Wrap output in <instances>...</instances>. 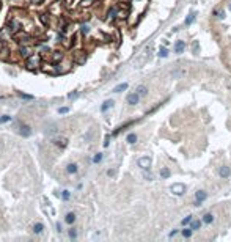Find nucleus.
<instances>
[{
  "mask_svg": "<svg viewBox=\"0 0 231 242\" xmlns=\"http://www.w3.org/2000/svg\"><path fill=\"white\" fill-rule=\"evenodd\" d=\"M151 164H153V160H151V157H148V156H143V157L138 159V167H140L142 170H149V168H151Z\"/></svg>",
  "mask_w": 231,
  "mask_h": 242,
  "instance_id": "nucleus-1",
  "label": "nucleus"
},
{
  "mask_svg": "<svg viewBox=\"0 0 231 242\" xmlns=\"http://www.w3.org/2000/svg\"><path fill=\"white\" fill-rule=\"evenodd\" d=\"M207 198V193L205 190H197L195 192V201H194V205L195 206H201V203L205 201V200Z\"/></svg>",
  "mask_w": 231,
  "mask_h": 242,
  "instance_id": "nucleus-2",
  "label": "nucleus"
},
{
  "mask_svg": "<svg viewBox=\"0 0 231 242\" xmlns=\"http://www.w3.org/2000/svg\"><path fill=\"white\" fill-rule=\"evenodd\" d=\"M170 192L173 195H184V192H186V186L176 182V184H173V186L170 187Z\"/></svg>",
  "mask_w": 231,
  "mask_h": 242,
  "instance_id": "nucleus-3",
  "label": "nucleus"
},
{
  "mask_svg": "<svg viewBox=\"0 0 231 242\" xmlns=\"http://www.w3.org/2000/svg\"><path fill=\"white\" fill-rule=\"evenodd\" d=\"M40 63H41V57L40 55H33V57H30V58L27 60V66H28L30 69L38 68V66H40Z\"/></svg>",
  "mask_w": 231,
  "mask_h": 242,
  "instance_id": "nucleus-4",
  "label": "nucleus"
},
{
  "mask_svg": "<svg viewBox=\"0 0 231 242\" xmlns=\"http://www.w3.org/2000/svg\"><path fill=\"white\" fill-rule=\"evenodd\" d=\"M219 175H220V178H223V179L230 178V175H231V170H230V167H226V165H223V167H220V168H219Z\"/></svg>",
  "mask_w": 231,
  "mask_h": 242,
  "instance_id": "nucleus-5",
  "label": "nucleus"
},
{
  "mask_svg": "<svg viewBox=\"0 0 231 242\" xmlns=\"http://www.w3.org/2000/svg\"><path fill=\"white\" fill-rule=\"evenodd\" d=\"M138 101H140V96H138V93H130L128 96V104H129V105H135V104H138Z\"/></svg>",
  "mask_w": 231,
  "mask_h": 242,
  "instance_id": "nucleus-6",
  "label": "nucleus"
},
{
  "mask_svg": "<svg viewBox=\"0 0 231 242\" xmlns=\"http://www.w3.org/2000/svg\"><path fill=\"white\" fill-rule=\"evenodd\" d=\"M175 51H176V53H182L184 51H186V43L179 40L178 43L175 44Z\"/></svg>",
  "mask_w": 231,
  "mask_h": 242,
  "instance_id": "nucleus-7",
  "label": "nucleus"
},
{
  "mask_svg": "<svg viewBox=\"0 0 231 242\" xmlns=\"http://www.w3.org/2000/svg\"><path fill=\"white\" fill-rule=\"evenodd\" d=\"M137 93H138V96L145 98V96L148 94V88H146L145 85H140V87H137Z\"/></svg>",
  "mask_w": 231,
  "mask_h": 242,
  "instance_id": "nucleus-8",
  "label": "nucleus"
},
{
  "mask_svg": "<svg viewBox=\"0 0 231 242\" xmlns=\"http://www.w3.org/2000/svg\"><path fill=\"white\" fill-rule=\"evenodd\" d=\"M195 19H197V14H195V13H192V14H189V16L186 17L184 24H186V25H190V24H194V22H195Z\"/></svg>",
  "mask_w": 231,
  "mask_h": 242,
  "instance_id": "nucleus-9",
  "label": "nucleus"
},
{
  "mask_svg": "<svg viewBox=\"0 0 231 242\" xmlns=\"http://www.w3.org/2000/svg\"><path fill=\"white\" fill-rule=\"evenodd\" d=\"M65 222H66V223H74L76 222V214L74 212H69V214H66V217H65Z\"/></svg>",
  "mask_w": 231,
  "mask_h": 242,
  "instance_id": "nucleus-10",
  "label": "nucleus"
},
{
  "mask_svg": "<svg viewBox=\"0 0 231 242\" xmlns=\"http://www.w3.org/2000/svg\"><path fill=\"white\" fill-rule=\"evenodd\" d=\"M124 90H128V83H120V85H117L113 88V93H121Z\"/></svg>",
  "mask_w": 231,
  "mask_h": 242,
  "instance_id": "nucleus-11",
  "label": "nucleus"
},
{
  "mask_svg": "<svg viewBox=\"0 0 231 242\" xmlns=\"http://www.w3.org/2000/svg\"><path fill=\"white\" fill-rule=\"evenodd\" d=\"M21 134L24 137H30V135H32V129H30L28 126H22V128H21Z\"/></svg>",
  "mask_w": 231,
  "mask_h": 242,
  "instance_id": "nucleus-12",
  "label": "nucleus"
},
{
  "mask_svg": "<svg viewBox=\"0 0 231 242\" xmlns=\"http://www.w3.org/2000/svg\"><path fill=\"white\" fill-rule=\"evenodd\" d=\"M112 105H113V101H112V99H110V101H105V102L101 105V110H102V112H107V110H109Z\"/></svg>",
  "mask_w": 231,
  "mask_h": 242,
  "instance_id": "nucleus-13",
  "label": "nucleus"
},
{
  "mask_svg": "<svg viewBox=\"0 0 231 242\" xmlns=\"http://www.w3.org/2000/svg\"><path fill=\"white\" fill-rule=\"evenodd\" d=\"M212 222H214L212 214H205V216H203V223H212Z\"/></svg>",
  "mask_w": 231,
  "mask_h": 242,
  "instance_id": "nucleus-14",
  "label": "nucleus"
},
{
  "mask_svg": "<svg viewBox=\"0 0 231 242\" xmlns=\"http://www.w3.org/2000/svg\"><path fill=\"white\" fill-rule=\"evenodd\" d=\"M43 230H44V225H43V223H35V225H33V233L40 234Z\"/></svg>",
  "mask_w": 231,
  "mask_h": 242,
  "instance_id": "nucleus-15",
  "label": "nucleus"
},
{
  "mask_svg": "<svg viewBox=\"0 0 231 242\" xmlns=\"http://www.w3.org/2000/svg\"><path fill=\"white\" fill-rule=\"evenodd\" d=\"M214 16L222 21V19H225V11H223V10H215L214 11Z\"/></svg>",
  "mask_w": 231,
  "mask_h": 242,
  "instance_id": "nucleus-16",
  "label": "nucleus"
},
{
  "mask_svg": "<svg viewBox=\"0 0 231 242\" xmlns=\"http://www.w3.org/2000/svg\"><path fill=\"white\" fill-rule=\"evenodd\" d=\"M170 170H168V168H162V170H160V178H164V179H167V178H170Z\"/></svg>",
  "mask_w": 231,
  "mask_h": 242,
  "instance_id": "nucleus-17",
  "label": "nucleus"
},
{
  "mask_svg": "<svg viewBox=\"0 0 231 242\" xmlns=\"http://www.w3.org/2000/svg\"><path fill=\"white\" fill-rule=\"evenodd\" d=\"M200 226H201V222H200V220H195V218H194V220L190 222V228L192 230H198Z\"/></svg>",
  "mask_w": 231,
  "mask_h": 242,
  "instance_id": "nucleus-18",
  "label": "nucleus"
},
{
  "mask_svg": "<svg viewBox=\"0 0 231 242\" xmlns=\"http://www.w3.org/2000/svg\"><path fill=\"white\" fill-rule=\"evenodd\" d=\"M66 171L68 173H77V165L76 164H69L66 167Z\"/></svg>",
  "mask_w": 231,
  "mask_h": 242,
  "instance_id": "nucleus-19",
  "label": "nucleus"
},
{
  "mask_svg": "<svg viewBox=\"0 0 231 242\" xmlns=\"http://www.w3.org/2000/svg\"><path fill=\"white\" fill-rule=\"evenodd\" d=\"M135 141H137V135H135V134H129V135H128V143L134 145Z\"/></svg>",
  "mask_w": 231,
  "mask_h": 242,
  "instance_id": "nucleus-20",
  "label": "nucleus"
},
{
  "mask_svg": "<svg viewBox=\"0 0 231 242\" xmlns=\"http://www.w3.org/2000/svg\"><path fill=\"white\" fill-rule=\"evenodd\" d=\"M168 49H165V47H160V51H159V57H162V58H165V57H168Z\"/></svg>",
  "mask_w": 231,
  "mask_h": 242,
  "instance_id": "nucleus-21",
  "label": "nucleus"
},
{
  "mask_svg": "<svg viewBox=\"0 0 231 242\" xmlns=\"http://www.w3.org/2000/svg\"><path fill=\"white\" fill-rule=\"evenodd\" d=\"M192 231H194L192 228H184V230H182V236H184V237H190V236H192Z\"/></svg>",
  "mask_w": 231,
  "mask_h": 242,
  "instance_id": "nucleus-22",
  "label": "nucleus"
},
{
  "mask_svg": "<svg viewBox=\"0 0 231 242\" xmlns=\"http://www.w3.org/2000/svg\"><path fill=\"white\" fill-rule=\"evenodd\" d=\"M101 160H102V154H101V153H98V154L93 157V162L98 164V162H101Z\"/></svg>",
  "mask_w": 231,
  "mask_h": 242,
  "instance_id": "nucleus-23",
  "label": "nucleus"
},
{
  "mask_svg": "<svg viewBox=\"0 0 231 242\" xmlns=\"http://www.w3.org/2000/svg\"><path fill=\"white\" fill-rule=\"evenodd\" d=\"M192 220H194V218H192V216H187L186 218H182V222H181V223H182V225H187V223H190Z\"/></svg>",
  "mask_w": 231,
  "mask_h": 242,
  "instance_id": "nucleus-24",
  "label": "nucleus"
},
{
  "mask_svg": "<svg viewBox=\"0 0 231 242\" xmlns=\"http://www.w3.org/2000/svg\"><path fill=\"white\" fill-rule=\"evenodd\" d=\"M69 237H71V239H76V237H77L76 230H69Z\"/></svg>",
  "mask_w": 231,
  "mask_h": 242,
  "instance_id": "nucleus-25",
  "label": "nucleus"
},
{
  "mask_svg": "<svg viewBox=\"0 0 231 242\" xmlns=\"http://www.w3.org/2000/svg\"><path fill=\"white\" fill-rule=\"evenodd\" d=\"M77 96H79V91H74V93H69L68 98H69V99H76Z\"/></svg>",
  "mask_w": 231,
  "mask_h": 242,
  "instance_id": "nucleus-26",
  "label": "nucleus"
},
{
  "mask_svg": "<svg viewBox=\"0 0 231 242\" xmlns=\"http://www.w3.org/2000/svg\"><path fill=\"white\" fill-rule=\"evenodd\" d=\"M145 178L148 179V181H151V179H153V175H151V173H149L148 170H145Z\"/></svg>",
  "mask_w": 231,
  "mask_h": 242,
  "instance_id": "nucleus-27",
  "label": "nucleus"
},
{
  "mask_svg": "<svg viewBox=\"0 0 231 242\" xmlns=\"http://www.w3.org/2000/svg\"><path fill=\"white\" fill-rule=\"evenodd\" d=\"M21 53L24 57H27V55H28V49H27V47H21Z\"/></svg>",
  "mask_w": 231,
  "mask_h": 242,
  "instance_id": "nucleus-28",
  "label": "nucleus"
},
{
  "mask_svg": "<svg viewBox=\"0 0 231 242\" xmlns=\"http://www.w3.org/2000/svg\"><path fill=\"white\" fill-rule=\"evenodd\" d=\"M61 197H63V200H68V198H69V190H63Z\"/></svg>",
  "mask_w": 231,
  "mask_h": 242,
  "instance_id": "nucleus-29",
  "label": "nucleus"
},
{
  "mask_svg": "<svg viewBox=\"0 0 231 242\" xmlns=\"http://www.w3.org/2000/svg\"><path fill=\"white\" fill-rule=\"evenodd\" d=\"M58 112H60L61 115H65V113H68V112H69V109H68V107H61Z\"/></svg>",
  "mask_w": 231,
  "mask_h": 242,
  "instance_id": "nucleus-30",
  "label": "nucleus"
},
{
  "mask_svg": "<svg viewBox=\"0 0 231 242\" xmlns=\"http://www.w3.org/2000/svg\"><path fill=\"white\" fill-rule=\"evenodd\" d=\"M6 121H11V116H8V115H3V116H2V123H6Z\"/></svg>",
  "mask_w": 231,
  "mask_h": 242,
  "instance_id": "nucleus-31",
  "label": "nucleus"
},
{
  "mask_svg": "<svg viewBox=\"0 0 231 242\" xmlns=\"http://www.w3.org/2000/svg\"><path fill=\"white\" fill-rule=\"evenodd\" d=\"M88 30H90V28H88V25H82V33H83V35H87Z\"/></svg>",
  "mask_w": 231,
  "mask_h": 242,
  "instance_id": "nucleus-32",
  "label": "nucleus"
},
{
  "mask_svg": "<svg viewBox=\"0 0 231 242\" xmlns=\"http://www.w3.org/2000/svg\"><path fill=\"white\" fill-rule=\"evenodd\" d=\"M115 173H117L115 170H109V171H107V175H109V176H115Z\"/></svg>",
  "mask_w": 231,
  "mask_h": 242,
  "instance_id": "nucleus-33",
  "label": "nucleus"
},
{
  "mask_svg": "<svg viewBox=\"0 0 231 242\" xmlns=\"http://www.w3.org/2000/svg\"><path fill=\"white\" fill-rule=\"evenodd\" d=\"M22 98H25V99H32V96H28V94H21Z\"/></svg>",
  "mask_w": 231,
  "mask_h": 242,
  "instance_id": "nucleus-34",
  "label": "nucleus"
},
{
  "mask_svg": "<svg viewBox=\"0 0 231 242\" xmlns=\"http://www.w3.org/2000/svg\"><path fill=\"white\" fill-rule=\"evenodd\" d=\"M228 8H230V11H231V2L228 3Z\"/></svg>",
  "mask_w": 231,
  "mask_h": 242,
  "instance_id": "nucleus-35",
  "label": "nucleus"
},
{
  "mask_svg": "<svg viewBox=\"0 0 231 242\" xmlns=\"http://www.w3.org/2000/svg\"><path fill=\"white\" fill-rule=\"evenodd\" d=\"M0 123H2V116H0Z\"/></svg>",
  "mask_w": 231,
  "mask_h": 242,
  "instance_id": "nucleus-36",
  "label": "nucleus"
}]
</instances>
